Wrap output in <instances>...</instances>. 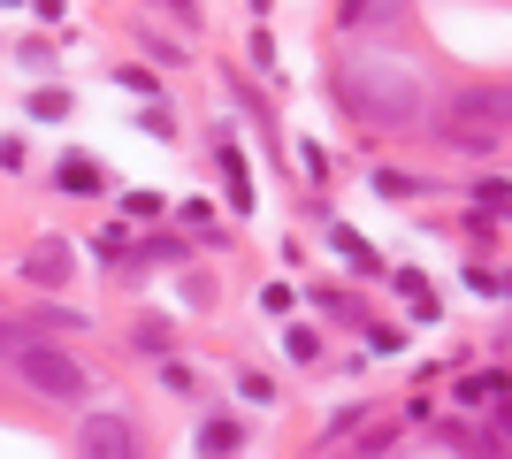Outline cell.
Returning <instances> with one entry per match:
<instances>
[{
  "mask_svg": "<svg viewBox=\"0 0 512 459\" xmlns=\"http://www.w3.org/2000/svg\"><path fill=\"white\" fill-rule=\"evenodd\" d=\"M123 253H130L123 230H100V261H107V268H123Z\"/></svg>",
  "mask_w": 512,
  "mask_h": 459,
  "instance_id": "cell-19",
  "label": "cell"
},
{
  "mask_svg": "<svg viewBox=\"0 0 512 459\" xmlns=\"http://www.w3.org/2000/svg\"><path fill=\"white\" fill-rule=\"evenodd\" d=\"M214 161H222V176H230V207H237V215H253V176H245V161H237V146H222V153H214Z\"/></svg>",
  "mask_w": 512,
  "mask_h": 459,
  "instance_id": "cell-6",
  "label": "cell"
},
{
  "mask_svg": "<svg viewBox=\"0 0 512 459\" xmlns=\"http://www.w3.org/2000/svg\"><path fill=\"white\" fill-rule=\"evenodd\" d=\"M344 23H406V8H390V0H383V8H360V0H352Z\"/></svg>",
  "mask_w": 512,
  "mask_h": 459,
  "instance_id": "cell-16",
  "label": "cell"
},
{
  "mask_svg": "<svg viewBox=\"0 0 512 459\" xmlns=\"http://www.w3.org/2000/svg\"><path fill=\"white\" fill-rule=\"evenodd\" d=\"M375 192H390V199H413V192H421V176H398V169H375Z\"/></svg>",
  "mask_w": 512,
  "mask_h": 459,
  "instance_id": "cell-14",
  "label": "cell"
},
{
  "mask_svg": "<svg viewBox=\"0 0 512 459\" xmlns=\"http://www.w3.org/2000/svg\"><path fill=\"white\" fill-rule=\"evenodd\" d=\"M199 444H207L214 459H230V452H237V429H230V421H207V429H199Z\"/></svg>",
  "mask_w": 512,
  "mask_h": 459,
  "instance_id": "cell-13",
  "label": "cell"
},
{
  "mask_svg": "<svg viewBox=\"0 0 512 459\" xmlns=\"http://www.w3.org/2000/svg\"><path fill=\"white\" fill-rule=\"evenodd\" d=\"M130 345H138V352H169L176 337H169V322L153 314V322H138V329H130Z\"/></svg>",
  "mask_w": 512,
  "mask_h": 459,
  "instance_id": "cell-11",
  "label": "cell"
},
{
  "mask_svg": "<svg viewBox=\"0 0 512 459\" xmlns=\"http://www.w3.org/2000/svg\"><path fill=\"white\" fill-rule=\"evenodd\" d=\"M467 291L474 299H505V276H497V268H467Z\"/></svg>",
  "mask_w": 512,
  "mask_h": 459,
  "instance_id": "cell-15",
  "label": "cell"
},
{
  "mask_svg": "<svg viewBox=\"0 0 512 459\" xmlns=\"http://www.w3.org/2000/svg\"><path fill=\"white\" fill-rule=\"evenodd\" d=\"M444 131H467V138H497L505 131V85H467L459 108H451Z\"/></svg>",
  "mask_w": 512,
  "mask_h": 459,
  "instance_id": "cell-3",
  "label": "cell"
},
{
  "mask_svg": "<svg viewBox=\"0 0 512 459\" xmlns=\"http://www.w3.org/2000/svg\"><path fill=\"white\" fill-rule=\"evenodd\" d=\"M337 100L352 108V123L367 131H413L428 115V77L406 62H344Z\"/></svg>",
  "mask_w": 512,
  "mask_h": 459,
  "instance_id": "cell-1",
  "label": "cell"
},
{
  "mask_svg": "<svg viewBox=\"0 0 512 459\" xmlns=\"http://www.w3.org/2000/svg\"><path fill=\"white\" fill-rule=\"evenodd\" d=\"M337 253H344L352 268H360V276H383V261L367 253V238H360V230H337Z\"/></svg>",
  "mask_w": 512,
  "mask_h": 459,
  "instance_id": "cell-8",
  "label": "cell"
},
{
  "mask_svg": "<svg viewBox=\"0 0 512 459\" xmlns=\"http://www.w3.org/2000/svg\"><path fill=\"white\" fill-rule=\"evenodd\" d=\"M474 215H505V176H482V184H474Z\"/></svg>",
  "mask_w": 512,
  "mask_h": 459,
  "instance_id": "cell-10",
  "label": "cell"
},
{
  "mask_svg": "<svg viewBox=\"0 0 512 459\" xmlns=\"http://www.w3.org/2000/svg\"><path fill=\"white\" fill-rule=\"evenodd\" d=\"M77 459H138L130 421L123 414H85V421H77Z\"/></svg>",
  "mask_w": 512,
  "mask_h": 459,
  "instance_id": "cell-4",
  "label": "cell"
},
{
  "mask_svg": "<svg viewBox=\"0 0 512 459\" xmlns=\"http://www.w3.org/2000/svg\"><path fill=\"white\" fill-rule=\"evenodd\" d=\"M146 54H153V62H169V69L184 62V46H176V39H161V31H146Z\"/></svg>",
  "mask_w": 512,
  "mask_h": 459,
  "instance_id": "cell-18",
  "label": "cell"
},
{
  "mask_svg": "<svg viewBox=\"0 0 512 459\" xmlns=\"http://www.w3.org/2000/svg\"><path fill=\"white\" fill-rule=\"evenodd\" d=\"M69 276V245L62 238H39L31 253H23V284H39V291H54Z\"/></svg>",
  "mask_w": 512,
  "mask_h": 459,
  "instance_id": "cell-5",
  "label": "cell"
},
{
  "mask_svg": "<svg viewBox=\"0 0 512 459\" xmlns=\"http://www.w3.org/2000/svg\"><path fill=\"white\" fill-rule=\"evenodd\" d=\"M31 115H39V123H62V115H69V92H54V85L31 92Z\"/></svg>",
  "mask_w": 512,
  "mask_h": 459,
  "instance_id": "cell-12",
  "label": "cell"
},
{
  "mask_svg": "<svg viewBox=\"0 0 512 459\" xmlns=\"http://www.w3.org/2000/svg\"><path fill=\"white\" fill-rule=\"evenodd\" d=\"M16 375L39 398H77V391H85V368H77L69 352H54V345H23L16 352Z\"/></svg>",
  "mask_w": 512,
  "mask_h": 459,
  "instance_id": "cell-2",
  "label": "cell"
},
{
  "mask_svg": "<svg viewBox=\"0 0 512 459\" xmlns=\"http://www.w3.org/2000/svg\"><path fill=\"white\" fill-rule=\"evenodd\" d=\"M283 352H291L299 368H314V360H321V337H314L306 322H291V329H283Z\"/></svg>",
  "mask_w": 512,
  "mask_h": 459,
  "instance_id": "cell-9",
  "label": "cell"
},
{
  "mask_svg": "<svg viewBox=\"0 0 512 459\" xmlns=\"http://www.w3.org/2000/svg\"><path fill=\"white\" fill-rule=\"evenodd\" d=\"M237 391L253 398V406H268V398H276V383H268V375H260V368H245V375H237Z\"/></svg>",
  "mask_w": 512,
  "mask_h": 459,
  "instance_id": "cell-17",
  "label": "cell"
},
{
  "mask_svg": "<svg viewBox=\"0 0 512 459\" xmlns=\"http://www.w3.org/2000/svg\"><path fill=\"white\" fill-rule=\"evenodd\" d=\"M54 184H62V192H100V169H92V161H62V169H54Z\"/></svg>",
  "mask_w": 512,
  "mask_h": 459,
  "instance_id": "cell-7",
  "label": "cell"
}]
</instances>
